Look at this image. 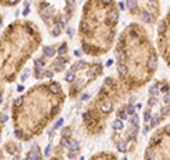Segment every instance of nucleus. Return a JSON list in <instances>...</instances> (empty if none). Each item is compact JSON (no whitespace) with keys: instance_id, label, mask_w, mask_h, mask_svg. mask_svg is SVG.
<instances>
[{"instance_id":"16","label":"nucleus","mask_w":170,"mask_h":160,"mask_svg":"<svg viewBox=\"0 0 170 160\" xmlns=\"http://www.w3.org/2000/svg\"><path fill=\"white\" fill-rule=\"evenodd\" d=\"M0 2H2L3 7H13V6H17L21 0H0Z\"/></svg>"},{"instance_id":"9","label":"nucleus","mask_w":170,"mask_h":160,"mask_svg":"<svg viewBox=\"0 0 170 160\" xmlns=\"http://www.w3.org/2000/svg\"><path fill=\"white\" fill-rule=\"evenodd\" d=\"M70 63L67 41L53 45H44L41 55L34 60V78L36 80H46L53 78L55 74H60L65 70Z\"/></svg>"},{"instance_id":"7","label":"nucleus","mask_w":170,"mask_h":160,"mask_svg":"<svg viewBox=\"0 0 170 160\" xmlns=\"http://www.w3.org/2000/svg\"><path fill=\"white\" fill-rule=\"evenodd\" d=\"M37 14L53 37L67 28L77 6V0H34Z\"/></svg>"},{"instance_id":"1","label":"nucleus","mask_w":170,"mask_h":160,"mask_svg":"<svg viewBox=\"0 0 170 160\" xmlns=\"http://www.w3.org/2000/svg\"><path fill=\"white\" fill-rule=\"evenodd\" d=\"M64 101V91L55 81L37 84L27 89L11 106L14 136L26 142L41 135L47 125L60 114Z\"/></svg>"},{"instance_id":"4","label":"nucleus","mask_w":170,"mask_h":160,"mask_svg":"<svg viewBox=\"0 0 170 160\" xmlns=\"http://www.w3.org/2000/svg\"><path fill=\"white\" fill-rule=\"evenodd\" d=\"M41 33L33 21L16 20L2 34V80L13 82L23 65L41 45Z\"/></svg>"},{"instance_id":"6","label":"nucleus","mask_w":170,"mask_h":160,"mask_svg":"<svg viewBox=\"0 0 170 160\" xmlns=\"http://www.w3.org/2000/svg\"><path fill=\"white\" fill-rule=\"evenodd\" d=\"M112 140L120 153L135 149L139 135V116L133 102L124 103L116 110V118L112 123Z\"/></svg>"},{"instance_id":"3","label":"nucleus","mask_w":170,"mask_h":160,"mask_svg":"<svg viewBox=\"0 0 170 160\" xmlns=\"http://www.w3.org/2000/svg\"><path fill=\"white\" fill-rule=\"evenodd\" d=\"M118 21L116 0H87L78 26L81 50L91 57L107 54L116 37Z\"/></svg>"},{"instance_id":"12","label":"nucleus","mask_w":170,"mask_h":160,"mask_svg":"<svg viewBox=\"0 0 170 160\" xmlns=\"http://www.w3.org/2000/svg\"><path fill=\"white\" fill-rule=\"evenodd\" d=\"M130 16L139 19L142 23L155 24L160 17V0H125Z\"/></svg>"},{"instance_id":"8","label":"nucleus","mask_w":170,"mask_h":160,"mask_svg":"<svg viewBox=\"0 0 170 160\" xmlns=\"http://www.w3.org/2000/svg\"><path fill=\"white\" fill-rule=\"evenodd\" d=\"M170 115V84L164 80L155 81L149 88L146 109H145L143 132L159 126Z\"/></svg>"},{"instance_id":"13","label":"nucleus","mask_w":170,"mask_h":160,"mask_svg":"<svg viewBox=\"0 0 170 160\" xmlns=\"http://www.w3.org/2000/svg\"><path fill=\"white\" fill-rule=\"evenodd\" d=\"M157 50L170 68V9L157 27Z\"/></svg>"},{"instance_id":"15","label":"nucleus","mask_w":170,"mask_h":160,"mask_svg":"<svg viewBox=\"0 0 170 160\" xmlns=\"http://www.w3.org/2000/svg\"><path fill=\"white\" fill-rule=\"evenodd\" d=\"M26 156L28 157V159H31V160H43L41 150H40V147H38V146H33L28 152H27Z\"/></svg>"},{"instance_id":"14","label":"nucleus","mask_w":170,"mask_h":160,"mask_svg":"<svg viewBox=\"0 0 170 160\" xmlns=\"http://www.w3.org/2000/svg\"><path fill=\"white\" fill-rule=\"evenodd\" d=\"M89 160H118L116 156L111 152H99V153L94 154Z\"/></svg>"},{"instance_id":"5","label":"nucleus","mask_w":170,"mask_h":160,"mask_svg":"<svg viewBox=\"0 0 170 160\" xmlns=\"http://www.w3.org/2000/svg\"><path fill=\"white\" fill-rule=\"evenodd\" d=\"M128 93L119 78L108 77L99 88L97 97L94 98L82 114L84 130L89 136H98L105 130L111 114L115 109L116 102Z\"/></svg>"},{"instance_id":"2","label":"nucleus","mask_w":170,"mask_h":160,"mask_svg":"<svg viewBox=\"0 0 170 160\" xmlns=\"http://www.w3.org/2000/svg\"><path fill=\"white\" fill-rule=\"evenodd\" d=\"M115 58L118 78L128 92L146 85L156 74V50L147 31L139 23H130L120 33Z\"/></svg>"},{"instance_id":"11","label":"nucleus","mask_w":170,"mask_h":160,"mask_svg":"<svg viewBox=\"0 0 170 160\" xmlns=\"http://www.w3.org/2000/svg\"><path fill=\"white\" fill-rule=\"evenodd\" d=\"M145 160H170V125L153 132L145 152Z\"/></svg>"},{"instance_id":"10","label":"nucleus","mask_w":170,"mask_h":160,"mask_svg":"<svg viewBox=\"0 0 170 160\" xmlns=\"http://www.w3.org/2000/svg\"><path fill=\"white\" fill-rule=\"evenodd\" d=\"M103 65L98 61L78 60L70 67L65 74V82L68 84V97L77 98L88 85L102 75Z\"/></svg>"}]
</instances>
